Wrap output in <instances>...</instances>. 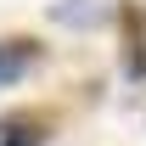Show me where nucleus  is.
<instances>
[{"label": "nucleus", "mask_w": 146, "mask_h": 146, "mask_svg": "<svg viewBox=\"0 0 146 146\" xmlns=\"http://www.w3.org/2000/svg\"><path fill=\"white\" fill-rule=\"evenodd\" d=\"M118 39H124V79L146 84V6L118 0Z\"/></svg>", "instance_id": "f257e3e1"}, {"label": "nucleus", "mask_w": 146, "mask_h": 146, "mask_svg": "<svg viewBox=\"0 0 146 146\" xmlns=\"http://www.w3.org/2000/svg\"><path fill=\"white\" fill-rule=\"evenodd\" d=\"M51 23H56V28L96 34V28L118 23V0H56V6H51Z\"/></svg>", "instance_id": "f03ea898"}, {"label": "nucleus", "mask_w": 146, "mask_h": 146, "mask_svg": "<svg viewBox=\"0 0 146 146\" xmlns=\"http://www.w3.org/2000/svg\"><path fill=\"white\" fill-rule=\"evenodd\" d=\"M51 135H56L51 118L34 112V107H11L6 118H0V146H45Z\"/></svg>", "instance_id": "7ed1b4c3"}, {"label": "nucleus", "mask_w": 146, "mask_h": 146, "mask_svg": "<svg viewBox=\"0 0 146 146\" xmlns=\"http://www.w3.org/2000/svg\"><path fill=\"white\" fill-rule=\"evenodd\" d=\"M34 68H39V45H34L28 34H17V39H0V90L23 84Z\"/></svg>", "instance_id": "20e7f679"}]
</instances>
